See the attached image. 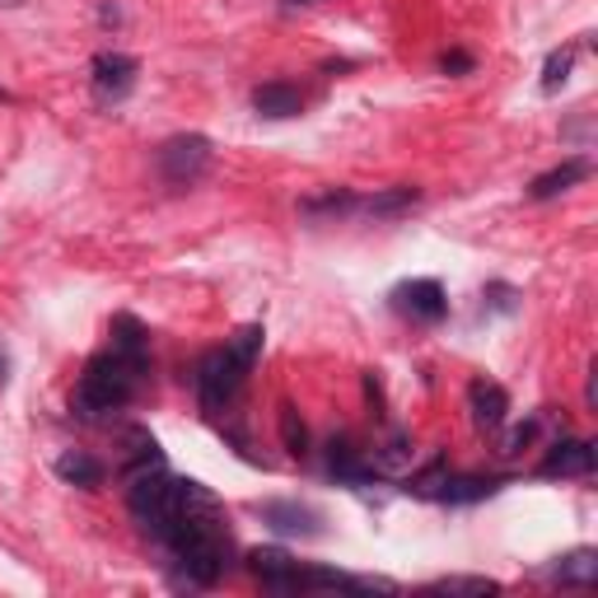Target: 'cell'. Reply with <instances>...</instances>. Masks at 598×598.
I'll use <instances>...</instances> for the list:
<instances>
[{"label": "cell", "instance_id": "obj_1", "mask_svg": "<svg viewBox=\"0 0 598 598\" xmlns=\"http://www.w3.org/2000/svg\"><path fill=\"white\" fill-rule=\"evenodd\" d=\"M145 379H150V356H126V351L108 346L103 356L84 365L80 384L71 393V412L80 420H103V416L122 412L145 388Z\"/></svg>", "mask_w": 598, "mask_h": 598}, {"label": "cell", "instance_id": "obj_2", "mask_svg": "<svg viewBox=\"0 0 598 598\" xmlns=\"http://www.w3.org/2000/svg\"><path fill=\"white\" fill-rule=\"evenodd\" d=\"M243 384H249V369H243L234 356H230V346H211L202 361H196L192 369V388H196V403H202V412L215 420L220 412H234L239 403V393Z\"/></svg>", "mask_w": 598, "mask_h": 598}, {"label": "cell", "instance_id": "obj_3", "mask_svg": "<svg viewBox=\"0 0 598 598\" xmlns=\"http://www.w3.org/2000/svg\"><path fill=\"white\" fill-rule=\"evenodd\" d=\"M154 169L169 187H196L211 169V141L206 136H173L154 154Z\"/></svg>", "mask_w": 598, "mask_h": 598}, {"label": "cell", "instance_id": "obj_4", "mask_svg": "<svg viewBox=\"0 0 598 598\" xmlns=\"http://www.w3.org/2000/svg\"><path fill=\"white\" fill-rule=\"evenodd\" d=\"M388 304H393L403 318H412V323H445V318H449V295H445V285L430 281V276L393 285Z\"/></svg>", "mask_w": 598, "mask_h": 598}, {"label": "cell", "instance_id": "obj_5", "mask_svg": "<svg viewBox=\"0 0 598 598\" xmlns=\"http://www.w3.org/2000/svg\"><path fill=\"white\" fill-rule=\"evenodd\" d=\"M90 71H94V94H99L103 103H122L131 90H136L141 61L126 57V52H99Z\"/></svg>", "mask_w": 598, "mask_h": 598}, {"label": "cell", "instance_id": "obj_6", "mask_svg": "<svg viewBox=\"0 0 598 598\" xmlns=\"http://www.w3.org/2000/svg\"><path fill=\"white\" fill-rule=\"evenodd\" d=\"M598 468V449L589 445V439H551L547 458L538 463V477H589Z\"/></svg>", "mask_w": 598, "mask_h": 598}, {"label": "cell", "instance_id": "obj_7", "mask_svg": "<svg viewBox=\"0 0 598 598\" xmlns=\"http://www.w3.org/2000/svg\"><path fill=\"white\" fill-rule=\"evenodd\" d=\"M468 412H473V426L482 435H496L509 420V393L491 379H473L468 384Z\"/></svg>", "mask_w": 598, "mask_h": 598}, {"label": "cell", "instance_id": "obj_8", "mask_svg": "<svg viewBox=\"0 0 598 598\" xmlns=\"http://www.w3.org/2000/svg\"><path fill=\"white\" fill-rule=\"evenodd\" d=\"M327 473L337 477L342 486H356V491H365V486L379 482V473H374L369 454H361L346 435H342V439H332V445H327Z\"/></svg>", "mask_w": 598, "mask_h": 598}, {"label": "cell", "instance_id": "obj_9", "mask_svg": "<svg viewBox=\"0 0 598 598\" xmlns=\"http://www.w3.org/2000/svg\"><path fill=\"white\" fill-rule=\"evenodd\" d=\"M295 557L285 547H253L249 551V570L262 580V589L267 594H295L291 585H295Z\"/></svg>", "mask_w": 598, "mask_h": 598}, {"label": "cell", "instance_id": "obj_10", "mask_svg": "<svg viewBox=\"0 0 598 598\" xmlns=\"http://www.w3.org/2000/svg\"><path fill=\"white\" fill-rule=\"evenodd\" d=\"M257 515H262V524H272L276 534H291V538H318L323 534V519L300 500H267Z\"/></svg>", "mask_w": 598, "mask_h": 598}, {"label": "cell", "instance_id": "obj_11", "mask_svg": "<svg viewBox=\"0 0 598 598\" xmlns=\"http://www.w3.org/2000/svg\"><path fill=\"white\" fill-rule=\"evenodd\" d=\"M547 580H557L561 589H594L598 585V551L594 547H575L566 557L547 566Z\"/></svg>", "mask_w": 598, "mask_h": 598}, {"label": "cell", "instance_id": "obj_12", "mask_svg": "<svg viewBox=\"0 0 598 598\" xmlns=\"http://www.w3.org/2000/svg\"><path fill=\"white\" fill-rule=\"evenodd\" d=\"M594 173V164L585 160V154H575V160H566V164H557V169H547V173H538L534 183H528V196L534 202H551V196H561V192H570L575 183H585Z\"/></svg>", "mask_w": 598, "mask_h": 598}, {"label": "cell", "instance_id": "obj_13", "mask_svg": "<svg viewBox=\"0 0 598 598\" xmlns=\"http://www.w3.org/2000/svg\"><path fill=\"white\" fill-rule=\"evenodd\" d=\"M253 108H257V118L285 122V118H300V113H304V99H300L295 84L267 80V84H257V90H253Z\"/></svg>", "mask_w": 598, "mask_h": 598}, {"label": "cell", "instance_id": "obj_14", "mask_svg": "<svg viewBox=\"0 0 598 598\" xmlns=\"http://www.w3.org/2000/svg\"><path fill=\"white\" fill-rule=\"evenodd\" d=\"M57 477L65 482V486H80V491H99L103 486V477H108V468L94 458V454H84V449H65L61 458H57Z\"/></svg>", "mask_w": 598, "mask_h": 598}, {"label": "cell", "instance_id": "obj_15", "mask_svg": "<svg viewBox=\"0 0 598 598\" xmlns=\"http://www.w3.org/2000/svg\"><path fill=\"white\" fill-rule=\"evenodd\" d=\"M420 202V187H388V192H374V196H356V215L369 220H393Z\"/></svg>", "mask_w": 598, "mask_h": 598}, {"label": "cell", "instance_id": "obj_16", "mask_svg": "<svg viewBox=\"0 0 598 598\" xmlns=\"http://www.w3.org/2000/svg\"><path fill=\"white\" fill-rule=\"evenodd\" d=\"M300 215H308V220H346V215H356V192L332 187L323 196H304Z\"/></svg>", "mask_w": 598, "mask_h": 598}, {"label": "cell", "instance_id": "obj_17", "mask_svg": "<svg viewBox=\"0 0 598 598\" xmlns=\"http://www.w3.org/2000/svg\"><path fill=\"white\" fill-rule=\"evenodd\" d=\"M108 337H113V351H126V356H150V332L136 314H118L113 327H108Z\"/></svg>", "mask_w": 598, "mask_h": 598}, {"label": "cell", "instance_id": "obj_18", "mask_svg": "<svg viewBox=\"0 0 598 598\" xmlns=\"http://www.w3.org/2000/svg\"><path fill=\"white\" fill-rule=\"evenodd\" d=\"M500 580H486V575H445L435 580L430 594H454V598H486V594H500Z\"/></svg>", "mask_w": 598, "mask_h": 598}, {"label": "cell", "instance_id": "obj_19", "mask_svg": "<svg viewBox=\"0 0 598 598\" xmlns=\"http://www.w3.org/2000/svg\"><path fill=\"white\" fill-rule=\"evenodd\" d=\"M369 463H374V473H397V468H407L412 463V439L403 435V430H393L384 445H374V454H369Z\"/></svg>", "mask_w": 598, "mask_h": 598}, {"label": "cell", "instance_id": "obj_20", "mask_svg": "<svg viewBox=\"0 0 598 598\" xmlns=\"http://www.w3.org/2000/svg\"><path fill=\"white\" fill-rule=\"evenodd\" d=\"M262 342H267V332H262V323H249V327H239L225 346H230V356L253 374V365H257V356H262Z\"/></svg>", "mask_w": 598, "mask_h": 598}, {"label": "cell", "instance_id": "obj_21", "mask_svg": "<svg viewBox=\"0 0 598 598\" xmlns=\"http://www.w3.org/2000/svg\"><path fill=\"white\" fill-rule=\"evenodd\" d=\"M575 57H580V48H561V52H551V57H547V65H543V94H557L561 84L570 80Z\"/></svg>", "mask_w": 598, "mask_h": 598}, {"label": "cell", "instance_id": "obj_22", "mask_svg": "<svg viewBox=\"0 0 598 598\" xmlns=\"http://www.w3.org/2000/svg\"><path fill=\"white\" fill-rule=\"evenodd\" d=\"M538 430H543V416H528V420H519V426H509L505 435H500V458H515V454H524L528 445L538 439Z\"/></svg>", "mask_w": 598, "mask_h": 598}, {"label": "cell", "instance_id": "obj_23", "mask_svg": "<svg viewBox=\"0 0 598 598\" xmlns=\"http://www.w3.org/2000/svg\"><path fill=\"white\" fill-rule=\"evenodd\" d=\"M281 439H285V449H291L295 458L308 449V426H304V416L291 403H281Z\"/></svg>", "mask_w": 598, "mask_h": 598}, {"label": "cell", "instance_id": "obj_24", "mask_svg": "<svg viewBox=\"0 0 598 598\" xmlns=\"http://www.w3.org/2000/svg\"><path fill=\"white\" fill-rule=\"evenodd\" d=\"M473 57L468 52H445V57H439V71H445V75H473Z\"/></svg>", "mask_w": 598, "mask_h": 598}, {"label": "cell", "instance_id": "obj_25", "mask_svg": "<svg viewBox=\"0 0 598 598\" xmlns=\"http://www.w3.org/2000/svg\"><path fill=\"white\" fill-rule=\"evenodd\" d=\"M99 19H103V24H118L122 14H118V6H103V10H99Z\"/></svg>", "mask_w": 598, "mask_h": 598}, {"label": "cell", "instance_id": "obj_26", "mask_svg": "<svg viewBox=\"0 0 598 598\" xmlns=\"http://www.w3.org/2000/svg\"><path fill=\"white\" fill-rule=\"evenodd\" d=\"M6 379H10V356L0 351V384H6Z\"/></svg>", "mask_w": 598, "mask_h": 598}, {"label": "cell", "instance_id": "obj_27", "mask_svg": "<svg viewBox=\"0 0 598 598\" xmlns=\"http://www.w3.org/2000/svg\"><path fill=\"white\" fill-rule=\"evenodd\" d=\"M19 6H24V0H0V10H19Z\"/></svg>", "mask_w": 598, "mask_h": 598}]
</instances>
